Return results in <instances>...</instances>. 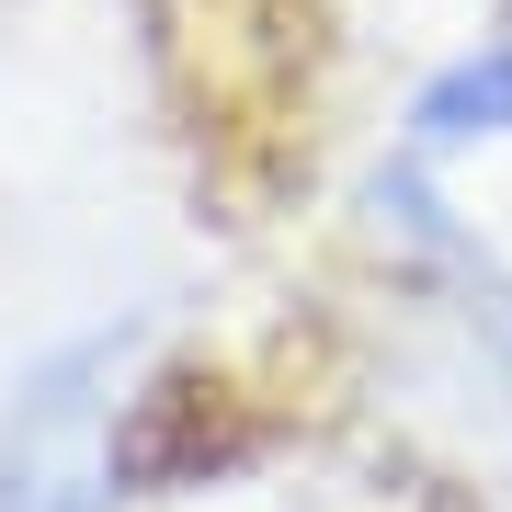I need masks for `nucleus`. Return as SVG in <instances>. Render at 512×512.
I'll return each instance as SVG.
<instances>
[{"mask_svg":"<svg viewBox=\"0 0 512 512\" xmlns=\"http://www.w3.org/2000/svg\"><path fill=\"white\" fill-rule=\"evenodd\" d=\"M137 365V330L57 342L0 410V512H114V387Z\"/></svg>","mask_w":512,"mask_h":512,"instance_id":"nucleus-1","label":"nucleus"},{"mask_svg":"<svg viewBox=\"0 0 512 512\" xmlns=\"http://www.w3.org/2000/svg\"><path fill=\"white\" fill-rule=\"evenodd\" d=\"M410 137H421V148L512 137V46H478V57H456L444 80H421V103H410Z\"/></svg>","mask_w":512,"mask_h":512,"instance_id":"nucleus-2","label":"nucleus"}]
</instances>
